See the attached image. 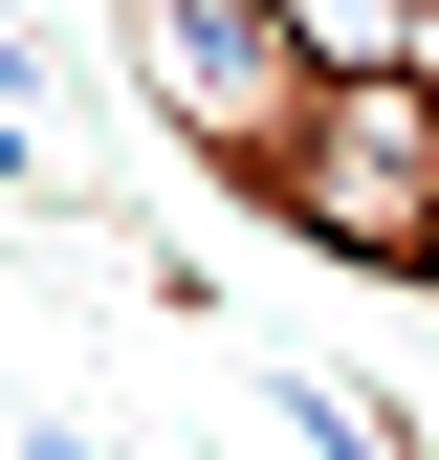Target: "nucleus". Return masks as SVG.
<instances>
[{"label":"nucleus","instance_id":"f03ea898","mask_svg":"<svg viewBox=\"0 0 439 460\" xmlns=\"http://www.w3.org/2000/svg\"><path fill=\"white\" fill-rule=\"evenodd\" d=\"M110 44H132L154 132H176V154H220L242 198H264V154H286V132H308V88H329L286 0H110Z\"/></svg>","mask_w":439,"mask_h":460},{"label":"nucleus","instance_id":"7ed1b4c3","mask_svg":"<svg viewBox=\"0 0 439 460\" xmlns=\"http://www.w3.org/2000/svg\"><path fill=\"white\" fill-rule=\"evenodd\" d=\"M22 460H110V438H88V417H67V394H44V417H22Z\"/></svg>","mask_w":439,"mask_h":460},{"label":"nucleus","instance_id":"f257e3e1","mask_svg":"<svg viewBox=\"0 0 439 460\" xmlns=\"http://www.w3.org/2000/svg\"><path fill=\"white\" fill-rule=\"evenodd\" d=\"M264 219L308 263H373V285H439V66H329L308 132L264 154Z\"/></svg>","mask_w":439,"mask_h":460}]
</instances>
